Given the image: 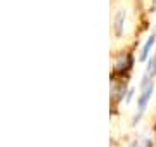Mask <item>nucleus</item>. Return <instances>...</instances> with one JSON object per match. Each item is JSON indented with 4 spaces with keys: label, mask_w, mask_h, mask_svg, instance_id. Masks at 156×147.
Returning <instances> with one entry per match:
<instances>
[{
    "label": "nucleus",
    "mask_w": 156,
    "mask_h": 147,
    "mask_svg": "<svg viewBox=\"0 0 156 147\" xmlns=\"http://www.w3.org/2000/svg\"><path fill=\"white\" fill-rule=\"evenodd\" d=\"M154 42H156V35L153 33V35L149 36V38L146 40L144 47H142V50H140V56H139V59H140V61H146V59L149 57V54H151V49H153V45H154Z\"/></svg>",
    "instance_id": "f03ea898"
},
{
    "label": "nucleus",
    "mask_w": 156,
    "mask_h": 147,
    "mask_svg": "<svg viewBox=\"0 0 156 147\" xmlns=\"http://www.w3.org/2000/svg\"><path fill=\"white\" fill-rule=\"evenodd\" d=\"M153 92H154V83L151 81L149 85H146L144 88H140V94H139V101H137V109H139V116L146 111L147 104H149L151 97H153Z\"/></svg>",
    "instance_id": "f257e3e1"
},
{
    "label": "nucleus",
    "mask_w": 156,
    "mask_h": 147,
    "mask_svg": "<svg viewBox=\"0 0 156 147\" xmlns=\"http://www.w3.org/2000/svg\"><path fill=\"white\" fill-rule=\"evenodd\" d=\"M146 74H147V76H154L156 74V56L153 57V59H149V66L146 69Z\"/></svg>",
    "instance_id": "20e7f679"
},
{
    "label": "nucleus",
    "mask_w": 156,
    "mask_h": 147,
    "mask_svg": "<svg viewBox=\"0 0 156 147\" xmlns=\"http://www.w3.org/2000/svg\"><path fill=\"white\" fill-rule=\"evenodd\" d=\"M154 130H156V126H154Z\"/></svg>",
    "instance_id": "423d86ee"
},
{
    "label": "nucleus",
    "mask_w": 156,
    "mask_h": 147,
    "mask_svg": "<svg viewBox=\"0 0 156 147\" xmlns=\"http://www.w3.org/2000/svg\"><path fill=\"white\" fill-rule=\"evenodd\" d=\"M123 21H125V11H120L116 14V19H115V31L118 36L123 33Z\"/></svg>",
    "instance_id": "7ed1b4c3"
},
{
    "label": "nucleus",
    "mask_w": 156,
    "mask_h": 147,
    "mask_svg": "<svg viewBox=\"0 0 156 147\" xmlns=\"http://www.w3.org/2000/svg\"><path fill=\"white\" fill-rule=\"evenodd\" d=\"M125 92H127V83H122L120 87L115 88V97L120 101V99H123V94H125Z\"/></svg>",
    "instance_id": "39448f33"
}]
</instances>
